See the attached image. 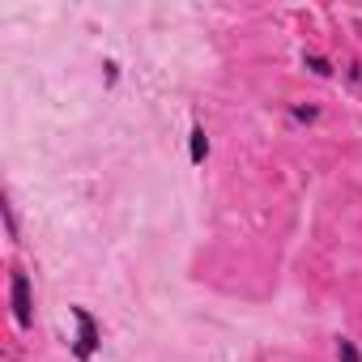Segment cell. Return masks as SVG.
Returning a JSON list of instances; mask_svg holds the SVG:
<instances>
[{
	"mask_svg": "<svg viewBox=\"0 0 362 362\" xmlns=\"http://www.w3.org/2000/svg\"><path fill=\"white\" fill-rule=\"evenodd\" d=\"M332 358L337 362H362V349H358V341L349 332H337L332 337Z\"/></svg>",
	"mask_w": 362,
	"mask_h": 362,
	"instance_id": "cell-6",
	"label": "cell"
},
{
	"mask_svg": "<svg viewBox=\"0 0 362 362\" xmlns=\"http://www.w3.org/2000/svg\"><path fill=\"white\" fill-rule=\"evenodd\" d=\"M209 149H214V141H209L205 124H192V132H188V162L192 166H205L209 162Z\"/></svg>",
	"mask_w": 362,
	"mask_h": 362,
	"instance_id": "cell-5",
	"label": "cell"
},
{
	"mask_svg": "<svg viewBox=\"0 0 362 362\" xmlns=\"http://www.w3.org/2000/svg\"><path fill=\"white\" fill-rule=\"evenodd\" d=\"M320 119H324V103H311V98L286 103V124L290 128H315Z\"/></svg>",
	"mask_w": 362,
	"mask_h": 362,
	"instance_id": "cell-3",
	"label": "cell"
},
{
	"mask_svg": "<svg viewBox=\"0 0 362 362\" xmlns=\"http://www.w3.org/2000/svg\"><path fill=\"white\" fill-rule=\"evenodd\" d=\"M303 69L311 73V77H320V81H332L337 77V64H332V56H324V52H311V47H303Z\"/></svg>",
	"mask_w": 362,
	"mask_h": 362,
	"instance_id": "cell-4",
	"label": "cell"
},
{
	"mask_svg": "<svg viewBox=\"0 0 362 362\" xmlns=\"http://www.w3.org/2000/svg\"><path fill=\"white\" fill-rule=\"evenodd\" d=\"M345 86H349V94H362V60L345 64Z\"/></svg>",
	"mask_w": 362,
	"mask_h": 362,
	"instance_id": "cell-8",
	"label": "cell"
},
{
	"mask_svg": "<svg viewBox=\"0 0 362 362\" xmlns=\"http://www.w3.org/2000/svg\"><path fill=\"white\" fill-rule=\"evenodd\" d=\"M69 311H73V320H77L73 354H77V362H90V358L103 349V324H98V320H94V311H90V307H81V303H73Z\"/></svg>",
	"mask_w": 362,
	"mask_h": 362,
	"instance_id": "cell-2",
	"label": "cell"
},
{
	"mask_svg": "<svg viewBox=\"0 0 362 362\" xmlns=\"http://www.w3.org/2000/svg\"><path fill=\"white\" fill-rule=\"evenodd\" d=\"M9 307H13L18 332H30V328H35V277H30L22 264L9 269Z\"/></svg>",
	"mask_w": 362,
	"mask_h": 362,
	"instance_id": "cell-1",
	"label": "cell"
},
{
	"mask_svg": "<svg viewBox=\"0 0 362 362\" xmlns=\"http://www.w3.org/2000/svg\"><path fill=\"white\" fill-rule=\"evenodd\" d=\"M0 214H5V230H9V243H18L22 239V230H18V209H13V201L5 197V205H0Z\"/></svg>",
	"mask_w": 362,
	"mask_h": 362,
	"instance_id": "cell-7",
	"label": "cell"
},
{
	"mask_svg": "<svg viewBox=\"0 0 362 362\" xmlns=\"http://www.w3.org/2000/svg\"><path fill=\"white\" fill-rule=\"evenodd\" d=\"M103 69H107V90H115V86H119V64H115V60H107Z\"/></svg>",
	"mask_w": 362,
	"mask_h": 362,
	"instance_id": "cell-9",
	"label": "cell"
}]
</instances>
